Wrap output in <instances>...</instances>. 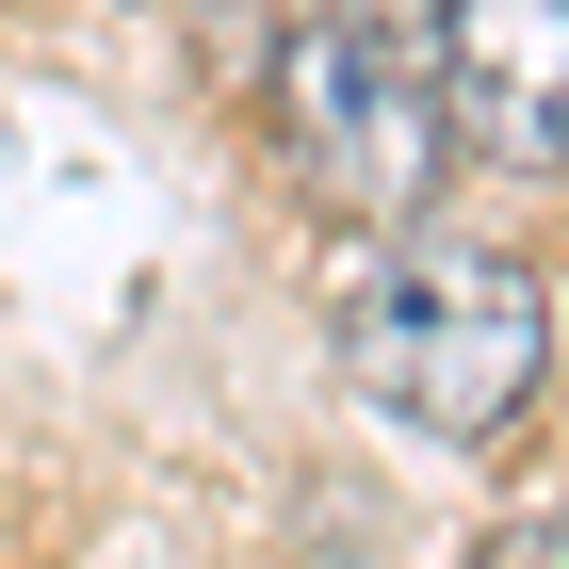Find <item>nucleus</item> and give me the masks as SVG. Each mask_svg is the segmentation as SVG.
I'll return each mask as SVG.
<instances>
[{
  "mask_svg": "<svg viewBox=\"0 0 569 569\" xmlns=\"http://www.w3.org/2000/svg\"><path fill=\"white\" fill-rule=\"evenodd\" d=\"M472 569H569V505H537V521H505Z\"/></svg>",
  "mask_w": 569,
  "mask_h": 569,
  "instance_id": "5",
  "label": "nucleus"
},
{
  "mask_svg": "<svg viewBox=\"0 0 569 569\" xmlns=\"http://www.w3.org/2000/svg\"><path fill=\"white\" fill-rule=\"evenodd\" d=\"M342 375L407 439H505L553 375V293H537V261H505L472 228H407L342 293Z\"/></svg>",
  "mask_w": 569,
  "mask_h": 569,
  "instance_id": "1",
  "label": "nucleus"
},
{
  "mask_svg": "<svg viewBox=\"0 0 569 569\" xmlns=\"http://www.w3.org/2000/svg\"><path fill=\"white\" fill-rule=\"evenodd\" d=\"M439 114L505 179L569 163V0H439Z\"/></svg>",
  "mask_w": 569,
  "mask_h": 569,
  "instance_id": "3",
  "label": "nucleus"
},
{
  "mask_svg": "<svg viewBox=\"0 0 569 569\" xmlns=\"http://www.w3.org/2000/svg\"><path fill=\"white\" fill-rule=\"evenodd\" d=\"M277 131H293V163H309L326 212L407 228V212L439 196V147H456V114H439V49L293 17V33H277Z\"/></svg>",
  "mask_w": 569,
  "mask_h": 569,
  "instance_id": "2",
  "label": "nucleus"
},
{
  "mask_svg": "<svg viewBox=\"0 0 569 569\" xmlns=\"http://www.w3.org/2000/svg\"><path fill=\"white\" fill-rule=\"evenodd\" d=\"M293 17H342V33H391V49H439V0H293Z\"/></svg>",
  "mask_w": 569,
  "mask_h": 569,
  "instance_id": "4",
  "label": "nucleus"
}]
</instances>
